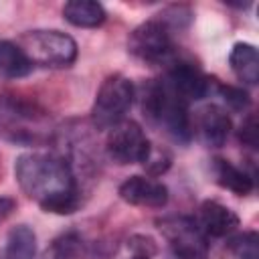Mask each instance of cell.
I'll return each instance as SVG.
<instances>
[{
    "label": "cell",
    "instance_id": "1",
    "mask_svg": "<svg viewBox=\"0 0 259 259\" xmlns=\"http://www.w3.org/2000/svg\"><path fill=\"white\" fill-rule=\"evenodd\" d=\"M14 174L20 188L47 212L71 214L79 208V188L71 166L55 154L30 152L18 156Z\"/></svg>",
    "mask_w": 259,
    "mask_h": 259
},
{
    "label": "cell",
    "instance_id": "2",
    "mask_svg": "<svg viewBox=\"0 0 259 259\" xmlns=\"http://www.w3.org/2000/svg\"><path fill=\"white\" fill-rule=\"evenodd\" d=\"M144 115L162 127L178 142H188L192 136V123L188 115V103L182 101L162 79L150 81L142 95Z\"/></svg>",
    "mask_w": 259,
    "mask_h": 259
},
{
    "label": "cell",
    "instance_id": "3",
    "mask_svg": "<svg viewBox=\"0 0 259 259\" xmlns=\"http://www.w3.org/2000/svg\"><path fill=\"white\" fill-rule=\"evenodd\" d=\"M51 134L49 115L34 103L2 95L0 97V136L14 144H40Z\"/></svg>",
    "mask_w": 259,
    "mask_h": 259
},
{
    "label": "cell",
    "instance_id": "4",
    "mask_svg": "<svg viewBox=\"0 0 259 259\" xmlns=\"http://www.w3.org/2000/svg\"><path fill=\"white\" fill-rule=\"evenodd\" d=\"M136 97V87L123 75L107 77L93 101L91 107V121L97 130H111L123 121L125 113L130 111Z\"/></svg>",
    "mask_w": 259,
    "mask_h": 259
},
{
    "label": "cell",
    "instance_id": "5",
    "mask_svg": "<svg viewBox=\"0 0 259 259\" xmlns=\"http://www.w3.org/2000/svg\"><path fill=\"white\" fill-rule=\"evenodd\" d=\"M32 65L40 67H69L77 57L75 40L61 30H30L18 38Z\"/></svg>",
    "mask_w": 259,
    "mask_h": 259
},
{
    "label": "cell",
    "instance_id": "6",
    "mask_svg": "<svg viewBox=\"0 0 259 259\" xmlns=\"http://www.w3.org/2000/svg\"><path fill=\"white\" fill-rule=\"evenodd\" d=\"M172 253L178 259H208L206 235L190 217H168L158 221Z\"/></svg>",
    "mask_w": 259,
    "mask_h": 259
},
{
    "label": "cell",
    "instance_id": "7",
    "mask_svg": "<svg viewBox=\"0 0 259 259\" xmlns=\"http://www.w3.org/2000/svg\"><path fill=\"white\" fill-rule=\"evenodd\" d=\"M107 154L117 164H138L146 162L152 154V146L140 123L132 119H123L115 127H111L107 136Z\"/></svg>",
    "mask_w": 259,
    "mask_h": 259
},
{
    "label": "cell",
    "instance_id": "8",
    "mask_svg": "<svg viewBox=\"0 0 259 259\" xmlns=\"http://www.w3.org/2000/svg\"><path fill=\"white\" fill-rule=\"evenodd\" d=\"M130 53L148 63H164L170 61L174 45L170 36V28L162 20H148L134 28L127 40Z\"/></svg>",
    "mask_w": 259,
    "mask_h": 259
},
{
    "label": "cell",
    "instance_id": "9",
    "mask_svg": "<svg viewBox=\"0 0 259 259\" xmlns=\"http://www.w3.org/2000/svg\"><path fill=\"white\" fill-rule=\"evenodd\" d=\"M162 81L186 103L202 99L210 89L208 77L188 61H174Z\"/></svg>",
    "mask_w": 259,
    "mask_h": 259
},
{
    "label": "cell",
    "instance_id": "10",
    "mask_svg": "<svg viewBox=\"0 0 259 259\" xmlns=\"http://www.w3.org/2000/svg\"><path fill=\"white\" fill-rule=\"evenodd\" d=\"M194 132L204 146L219 148L227 142V138L231 134V117L223 107L210 103V105L202 107L200 111H196Z\"/></svg>",
    "mask_w": 259,
    "mask_h": 259
},
{
    "label": "cell",
    "instance_id": "11",
    "mask_svg": "<svg viewBox=\"0 0 259 259\" xmlns=\"http://www.w3.org/2000/svg\"><path fill=\"white\" fill-rule=\"evenodd\" d=\"M119 196L134 206L160 208L168 202V188L162 182L146 176H130L125 182H121Z\"/></svg>",
    "mask_w": 259,
    "mask_h": 259
},
{
    "label": "cell",
    "instance_id": "12",
    "mask_svg": "<svg viewBox=\"0 0 259 259\" xmlns=\"http://www.w3.org/2000/svg\"><path fill=\"white\" fill-rule=\"evenodd\" d=\"M196 223L206 237H227L239 227V217L217 200H204L198 208Z\"/></svg>",
    "mask_w": 259,
    "mask_h": 259
},
{
    "label": "cell",
    "instance_id": "13",
    "mask_svg": "<svg viewBox=\"0 0 259 259\" xmlns=\"http://www.w3.org/2000/svg\"><path fill=\"white\" fill-rule=\"evenodd\" d=\"M229 65L239 81L255 85L259 79V55L257 49L249 42H237L229 55Z\"/></svg>",
    "mask_w": 259,
    "mask_h": 259
},
{
    "label": "cell",
    "instance_id": "14",
    "mask_svg": "<svg viewBox=\"0 0 259 259\" xmlns=\"http://www.w3.org/2000/svg\"><path fill=\"white\" fill-rule=\"evenodd\" d=\"M63 16L73 26L95 28V26L103 24L105 10L99 2H93V0H71L63 6Z\"/></svg>",
    "mask_w": 259,
    "mask_h": 259
},
{
    "label": "cell",
    "instance_id": "15",
    "mask_svg": "<svg viewBox=\"0 0 259 259\" xmlns=\"http://www.w3.org/2000/svg\"><path fill=\"white\" fill-rule=\"evenodd\" d=\"M32 63L12 40H0V77L4 79H20L32 71Z\"/></svg>",
    "mask_w": 259,
    "mask_h": 259
},
{
    "label": "cell",
    "instance_id": "16",
    "mask_svg": "<svg viewBox=\"0 0 259 259\" xmlns=\"http://www.w3.org/2000/svg\"><path fill=\"white\" fill-rule=\"evenodd\" d=\"M212 170H214L217 182H219L223 188L233 190L235 194H249V192L253 190V176L247 174L245 170L237 168V166L231 164L229 160L217 158L214 164H212Z\"/></svg>",
    "mask_w": 259,
    "mask_h": 259
},
{
    "label": "cell",
    "instance_id": "17",
    "mask_svg": "<svg viewBox=\"0 0 259 259\" xmlns=\"http://www.w3.org/2000/svg\"><path fill=\"white\" fill-rule=\"evenodd\" d=\"M36 253V237L32 229L26 225H18L8 233L4 259H34Z\"/></svg>",
    "mask_w": 259,
    "mask_h": 259
},
{
    "label": "cell",
    "instance_id": "18",
    "mask_svg": "<svg viewBox=\"0 0 259 259\" xmlns=\"http://www.w3.org/2000/svg\"><path fill=\"white\" fill-rule=\"evenodd\" d=\"M81 251V239L73 233H67L53 241L42 259H77Z\"/></svg>",
    "mask_w": 259,
    "mask_h": 259
},
{
    "label": "cell",
    "instance_id": "19",
    "mask_svg": "<svg viewBox=\"0 0 259 259\" xmlns=\"http://www.w3.org/2000/svg\"><path fill=\"white\" fill-rule=\"evenodd\" d=\"M231 251L237 259H259V237L255 231L231 239Z\"/></svg>",
    "mask_w": 259,
    "mask_h": 259
},
{
    "label": "cell",
    "instance_id": "20",
    "mask_svg": "<svg viewBox=\"0 0 259 259\" xmlns=\"http://www.w3.org/2000/svg\"><path fill=\"white\" fill-rule=\"evenodd\" d=\"M223 99L227 101V105L235 111H243L251 105V99H249V93L243 91L241 87H231V85H221L219 87Z\"/></svg>",
    "mask_w": 259,
    "mask_h": 259
},
{
    "label": "cell",
    "instance_id": "21",
    "mask_svg": "<svg viewBox=\"0 0 259 259\" xmlns=\"http://www.w3.org/2000/svg\"><path fill=\"white\" fill-rule=\"evenodd\" d=\"M127 247L132 249L134 255L146 257V259H152V257L158 253V247H156L154 239H152V237H146V235H134V237L127 241Z\"/></svg>",
    "mask_w": 259,
    "mask_h": 259
},
{
    "label": "cell",
    "instance_id": "22",
    "mask_svg": "<svg viewBox=\"0 0 259 259\" xmlns=\"http://www.w3.org/2000/svg\"><path fill=\"white\" fill-rule=\"evenodd\" d=\"M239 140L249 148L257 146V119H255V113H249L247 119L243 121V125L239 130Z\"/></svg>",
    "mask_w": 259,
    "mask_h": 259
},
{
    "label": "cell",
    "instance_id": "23",
    "mask_svg": "<svg viewBox=\"0 0 259 259\" xmlns=\"http://www.w3.org/2000/svg\"><path fill=\"white\" fill-rule=\"evenodd\" d=\"M16 208V202L8 196H0V223H4Z\"/></svg>",
    "mask_w": 259,
    "mask_h": 259
},
{
    "label": "cell",
    "instance_id": "24",
    "mask_svg": "<svg viewBox=\"0 0 259 259\" xmlns=\"http://www.w3.org/2000/svg\"><path fill=\"white\" fill-rule=\"evenodd\" d=\"M130 259H146V257H138V255H132Z\"/></svg>",
    "mask_w": 259,
    "mask_h": 259
}]
</instances>
